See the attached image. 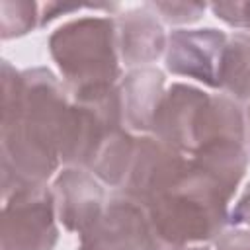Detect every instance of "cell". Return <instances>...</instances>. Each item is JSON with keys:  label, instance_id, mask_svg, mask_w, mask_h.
<instances>
[{"label": "cell", "instance_id": "obj_3", "mask_svg": "<svg viewBox=\"0 0 250 250\" xmlns=\"http://www.w3.org/2000/svg\"><path fill=\"white\" fill-rule=\"evenodd\" d=\"M49 53L70 94L121 80L115 20L109 16L92 14L62 23L49 37Z\"/></svg>", "mask_w": 250, "mask_h": 250}, {"label": "cell", "instance_id": "obj_8", "mask_svg": "<svg viewBox=\"0 0 250 250\" xmlns=\"http://www.w3.org/2000/svg\"><path fill=\"white\" fill-rule=\"evenodd\" d=\"M229 35L215 27L174 29L166 43V70L219 90V68Z\"/></svg>", "mask_w": 250, "mask_h": 250}, {"label": "cell", "instance_id": "obj_20", "mask_svg": "<svg viewBox=\"0 0 250 250\" xmlns=\"http://www.w3.org/2000/svg\"><path fill=\"white\" fill-rule=\"evenodd\" d=\"M227 225H230V227H248L250 229V184L242 189L238 201L229 211Z\"/></svg>", "mask_w": 250, "mask_h": 250}, {"label": "cell", "instance_id": "obj_5", "mask_svg": "<svg viewBox=\"0 0 250 250\" xmlns=\"http://www.w3.org/2000/svg\"><path fill=\"white\" fill-rule=\"evenodd\" d=\"M53 189L21 188L4 199L2 250H53L59 240Z\"/></svg>", "mask_w": 250, "mask_h": 250}, {"label": "cell", "instance_id": "obj_12", "mask_svg": "<svg viewBox=\"0 0 250 250\" xmlns=\"http://www.w3.org/2000/svg\"><path fill=\"white\" fill-rule=\"evenodd\" d=\"M123 121L129 131L150 133L154 111L164 96V72L154 66L131 68L117 82Z\"/></svg>", "mask_w": 250, "mask_h": 250}, {"label": "cell", "instance_id": "obj_9", "mask_svg": "<svg viewBox=\"0 0 250 250\" xmlns=\"http://www.w3.org/2000/svg\"><path fill=\"white\" fill-rule=\"evenodd\" d=\"M189 164V156L172 148L154 135H141L135 141V152L121 193L145 205L158 191L178 180Z\"/></svg>", "mask_w": 250, "mask_h": 250}, {"label": "cell", "instance_id": "obj_17", "mask_svg": "<svg viewBox=\"0 0 250 250\" xmlns=\"http://www.w3.org/2000/svg\"><path fill=\"white\" fill-rule=\"evenodd\" d=\"M145 6L148 10H152L158 20L172 23V25L193 23L207 10V4H203V2H176V0H172V2L156 0V2H146Z\"/></svg>", "mask_w": 250, "mask_h": 250}, {"label": "cell", "instance_id": "obj_13", "mask_svg": "<svg viewBox=\"0 0 250 250\" xmlns=\"http://www.w3.org/2000/svg\"><path fill=\"white\" fill-rule=\"evenodd\" d=\"M246 145V141L236 139H215L201 145L189 160L229 197H232L250 164V150Z\"/></svg>", "mask_w": 250, "mask_h": 250}, {"label": "cell", "instance_id": "obj_15", "mask_svg": "<svg viewBox=\"0 0 250 250\" xmlns=\"http://www.w3.org/2000/svg\"><path fill=\"white\" fill-rule=\"evenodd\" d=\"M135 141L137 137H133L127 127L117 129L104 141L94 160L90 162L88 170L104 186L121 189L131 166L133 152H135Z\"/></svg>", "mask_w": 250, "mask_h": 250}, {"label": "cell", "instance_id": "obj_14", "mask_svg": "<svg viewBox=\"0 0 250 250\" xmlns=\"http://www.w3.org/2000/svg\"><path fill=\"white\" fill-rule=\"evenodd\" d=\"M219 90L234 102H250V33L229 35L219 68Z\"/></svg>", "mask_w": 250, "mask_h": 250}, {"label": "cell", "instance_id": "obj_21", "mask_svg": "<svg viewBox=\"0 0 250 250\" xmlns=\"http://www.w3.org/2000/svg\"><path fill=\"white\" fill-rule=\"evenodd\" d=\"M246 141L250 145V107L246 109Z\"/></svg>", "mask_w": 250, "mask_h": 250}, {"label": "cell", "instance_id": "obj_1", "mask_svg": "<svg viewBox=\"0 0 250 250\" xmlns=\"http://www.w3.org/2000/svg\"><path fill=\"white\" fill-rule=\"evenodd\" d=\"M70 92L45 66L2 64V195L43 186L61 164V139Z\"/></svg>", "mask_w": 250, "mask_h": 250}, {"label": "cell", "instance_id": "obj_22", "mask_svg": "<svg viewBox=\"0 0 250 250\" xmlns=\"http://www.w3.org/2000/svg\"><path fill=\"white\" fill-rule=\"evenodd\" d=\"M178 250H207L205 246H188V248H178Z\"/></svg>", "mask_w": 250, "mask_h": 250}, {"label": "cell", "instance_id": "obj_16", "mask_svg": "<svg viewBox=\"0 0 250 250\" xmlns=\"http://www.w3.org/2000/svg\"><path fill=\"white\" fill-rule=\"evenodd\" d=\"M39 6L29 0L0 2V35L2 39L21 37L39 27Z\"/></svg>", "mask_w": 250, "mask_h": 250}, {"label": "cell", "instance_id": "obj_7", "mask_svg": "<svg viewBox=\"0 0 250 250\" xmlns=\"http://www.w3.org/2000/svg\"><path fill=\"white\" fill-rule=\"evenodd\" d=\"M209 100L211 94L205 90L191 84L174 82L164 90V96L154 111L150 133L172 148L191 156L199 145Z\"/></svg>", "mask_w": 250, "mask_h": 250}, {"label": "cell", "instance_id": "obj_18", "mask_svg": "<svg viewBox=\"0 0 250 250\" xmlns=\"http://www.w3.org/2000/svg\"><path fill=\"white\" fill-rule=\"evenodd\" d=\"M209 10L230 27L250 29V0L246 2H213Z\"/></svg>", "mask_w": 250, "mask_h": 250}, {"label": "cell", "instance_id": "obj_6", "mask_svg": "<svg viewBox=\"0 0 250 250\" xmlns=\"http://www.w3.org/2000/svg\"><path fill=\"white\" fill-rule=\"evenodd\" d=\"M78 236V250H158L145 207L121 191L107 199L102 215Z\"/></svg>", "mask_w": 250, "mask_h": 250}, {"label": "cell", "instance_id": "obj_2", "mask_svg": "<svg viewBox=\"0 0 250 250\" xmlns=\"http://www.w3.org/2000/svg\"><path fill=\"white\" fill-rule=\"evenodd\" d=\"M229 201L230 197L189 160L184 174L143 207L156 248L178 250L215 240L229 221Z\"/></svg>", "mask_w": 250, "mask_h": 250}, {"label": "cell", "instance_id": "obj_4", "mask_svg": "<svg viewBox=\"0 0 250 250\" xmlns=\"http://www.w3.org/2000/svg\"><path fill=\"white\" fill-rule=\"evenodd\" d=\"M125 127L117 84L70 94V107L61 139V162L86 168L104 141Z\"/></svg>", "mask_w": 250, "mask_h": 250}, {"label": "cell", "instance_id": "obj_19", "mask_svg": "<svg viewBox=\"0 0 250 250\" xmlns=\"http://www.w3.org/2000/svg\"><path fill=\"white\" fill-rule=\"evenodd\" d=\"M213 242L215 250H250V229L232 227L223 230Z\"/></svg>", "mask_w": 250, "mask_h": 250}, {"label": "cell", "instance_id": "obj_11", "mask_svg": "<svg viewBox=\"0 0 250 250\" xmlns=\"http://www.w3.org/2000/svg\"><path fill=\"white\" fill-rule=\"evenodd\" d=\"M115 20L119 59L129 68H141L154 62L166 53L168 37L156 14L143 8H133L119 14Z\"/></svg>", "mask_w": 250, "mask_h": 250}, {"label": "cell", "instance_id": "obj_10", "mask_svg": "<svg viewBox=\"0 0 250 250\" xmlns=\"http://www.w3.org/2000/svg\"><path fill=\"white\" fill-rule=\"evenodd\" d=\"M57 219L70 232L82 234L104 211V184L86 168L66 166L53 182Z\"/></svg>", "mask_w": 250, "mask_h": 250}]
</instances>
